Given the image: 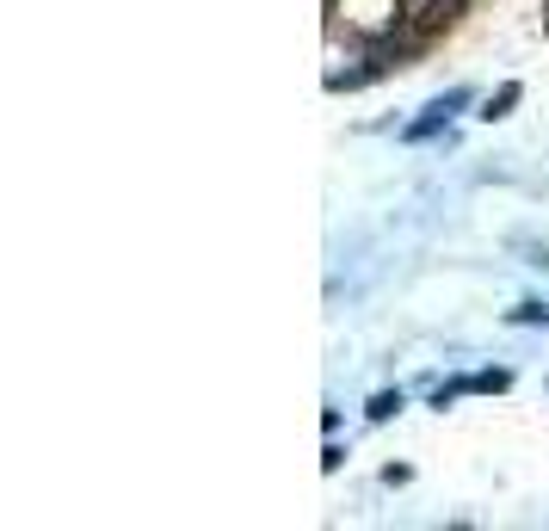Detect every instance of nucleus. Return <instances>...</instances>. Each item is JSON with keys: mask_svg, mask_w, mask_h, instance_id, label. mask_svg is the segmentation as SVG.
Instances as JSON below:
<instances>
[{"mask_svg": "<svg viewBox=\"0 0 549 531\" xmlns=\"http://www.w3.org/2000/svg\"><path fill=\"white\" fill-rule=\"evenodd\" d=\"M463 19V0H420L414 13H401V25H408V38L426 50L432 38H445V31Z\"/></svg>", "mask_w": 549, "mask_h": 531, "instance_id": "f257e3e1", "label": "nucleus"}, {"mask_svg": "<svg viewBox=\"0 0 549 531\" xmlns=\"http://www.w3.org/2000/svg\"><path fill=\"white\" fill-rule=\"evenodd\" d=\"M463 105H469V87H451V93H438V99H432L426 112H420V118H414L408 130H401V136H408V143H432V136L445 130V124H451V118L463 112Z\"/></svg>", "mask_w": 549, "mask_h": 531, "instance_id": "f03ea898", "label": "nucleus"}, {"mask_svg": "<svg viewBox=\"0 0 549 531\" xmlns=\"http://www.w3.org/2000/svg\"><path fill=\"white\" fill-rule=\"evenodd\" d=\"M519 99H525V87H519V81H506L500 93H488V99H482V112H475V118H482V124H500V118L512 112V105H519Z\"/></svg>", "mask_w": 549, "mask_h": 531, "instance_id": "7ed1b4c3", "label": "nucleus"}, {"mask_svg": "<svg viewBox=\"0 0 549 531\" xmlns=\"http://www.w3.org/2000/svg\"><path fill=\"white\" fill-rule=\"evenodd\" d=\"M401 408H408V402H401V389H377V396L364 402V414H371V420H395Z\"/></svg>", "mask_w": 549, "mask_h": 531, "instance_id": "20e7f679", "label": "nucleus"}, {"mask_svg": "<svg viewBox=\"0 0 549 531\" xmlns=\"http://www.w3.org/2000/svg\"><path fill=\"white\" fill-rule=\"evenodd\" d=\"M506 322H519V328H549V309H543V303H519Z\"/></svg>", "mask_w": 549, "mask_h": 531, "instance_id": "39448f33", "label": "nucleus"}]
</instances>
